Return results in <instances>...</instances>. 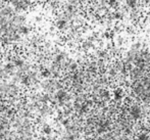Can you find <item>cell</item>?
Instances as JSON below:
<instances>
[{
	"label": "cell",
	"mask_w": 150,
	"mask_h": 140,
	"mask_svg": "<svg viewBox=\"0 0 150 140\" xmlns=\"http://www.w3.org/2000/svg\"><path fill=\"white\" fill-rule=\"evenodd\" d=\"M67 92L63 91V90H58L57 92H56V95H55L56 99L59 100V101H64L65 99H67Z\"/></svg>",
	"instance_id": "2"
},
{
	"label": "cell",
	"mask_w": 150,
	"mask_h": 140,
	"mask_svg": "<svg viewBox=\"0 0 150 140\" xmlns=\"http://www.w3.org/2000/svg\"><path fill=\"white\" fill-rule=\"evenodd\" d=\"M26 140H28V139H26Z\"/></svg>",
	"instance_id": "7"
},
{
	"label": "cell",
	"mask_w": 150,
	"mask_h": 140,
	"mask_svg": "<svg viewBox=\"0 0 150 140\" xmlns=\"http://www.w3.org/2000/svg\"><path fill=\"white\" fill-rule=\"evenodd\" d=\"M42 131H43L44 134L49 135L50 133L52 132V129H51V127H50L49 125H45V126H44L43 128H42Z\"/></svg>",
	"instance_id": "3"
},
{
	"label": "cell",
	"mask_w": 150,
	"mask_h": 140,
	"mask_svg": "<svg viewBox=\"0 0 150 140\" xmlns=\"http://www.w3.org/2000/svg\"><path fill=\"white\" fill-rule=\"evenodd\" d=\"M18 14H25L33 7L36 0H4Z\"/></svg>",
	"instance_id": "1"
},
{
	"label": "cell",
	"mask_w": 150,
	"mask_h": 140,
	"mask_svg": "<svg viewBox=\"0 0 150 140\" xmlns=\"http://www.w3.org/2000/svg\"><path fill=\"white\" fill-rule=\"evenodd\" d=\"M0 1H3V0H0Z\"/></svg>",
	"instance_id": "6"
},
{
	"label": "cell",
	"mask_w": 150,
	"mask_h": 140,
	"mask_svg": "<svg viewBox=\"0 0 150 140\" xmlns=\"http://www.w3.org/2000/svg\"><path fill=\"white\" fill-rule=\"evenodd\" d=\"M132 114H133V116L137 118V117H139V114H140V109H139L138 107H133Z\"/></svg>",
	"instance_id": "4"
},
{
	"label": "cell",
	"mask_w": 150,
	"mask_h": 140,
	"mask_svg": "<svg viewBox=\"0 0 150 140\" xmlns=\"http://www.w3.org/2000/svg\"><path fill=\"white\" fill-rule=\"evenodd\" d=\"M138 140H147V137L145 136V135H142L141 137H139V139Z\"/></svg>",
	"instance_id": "5"
}]
</instances>
